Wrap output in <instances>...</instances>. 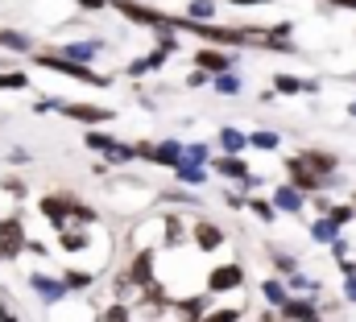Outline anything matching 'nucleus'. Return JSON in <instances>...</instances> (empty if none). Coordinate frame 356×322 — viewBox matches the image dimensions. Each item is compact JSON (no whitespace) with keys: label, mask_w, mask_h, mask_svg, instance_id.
<instances>
[{"label":"nucleus","mask_w":356,"mask_h":322,"mask_svg":"<svg viewBox=\"0 0 356 322\" xmlns=\"http://www.w3.org/2000/svg\"><path fill=\"white\" fill-rule=\"evenodd\" d=\"M245 207H249V211H253L261 223H273V219H277V211H273V203H269V198H249Z\"/></svg>","instance_id":"nucleus-28"},{"label":"nucleus","mask_w":356,"mask_h":322,"mask_svg":"<svg viewBox=\"0 0 356 322\" xmlns=\"http://www.w3.org/2000/svg\"><path fill=\"white\" fill-rule=\"evenodd\" d=\"M332 252H336L340 260H348V244H344V240H336V244H332Z\"/></svg>","instance_id":"nucleus-41"},{"label":"nucleus","mask_w":356,"mask_h":322,"mask_svg":"<svg viewBox=\"0 0 356 322\" xmlns=\"http://www.w3.org/2000/svg\"><path fill=\"white\" fill-rule=\"evenodd\" d=\"M261 298H266L273 310H282V306H286V298H290V289H286L282 281H273V277H269V281H261Z\"/></svg>","instance_id":"nucleus-22"},{"label":"nucleus","mask_w":356,"mask_h":322,"mask_svg":"<svg viewBox=\"0 0 356 322\" xmlns=\"http://www.w3.org/2000/svg\"><path fill=\"white\" fill-rule=\"evenodd\" d=\"M261 322H286V319H282L277 310H266V314H261Z\"/></svg>","instance_id":"nucleus-44"},{"label":"nucleus","mask_w":356,"mask_h":322,"mask_svg":"<svg viewBox=\"0 0 356 322\" xmlns=\"http://www.w3.org/2000/svg\"><path fill=\"white\" fill-rule=\"evenodd\" d=\"M99 50H104L99 42H71V46H63V50H58V58H67V62H79V67H88V62L95 58V54H99Z\"/></svg>","instance_id":"nucleus-16"},{"label":"nucleus","mask_w":356,"mask_h":322,"mask_svg":"<svg viewBox=\"0 0 356 322\" xmlns=\"http://www.w3.org/2000/svg\"><path fill=\"white\" fill-rule=\"evenodd\" d=\"M228 67H232V54H224L216 46L195 50V71H203V75H228Z\"/></svg>","instance_id":"nucleus-7"},{"label":"nucleus","mask_w":356,"mask_h":322,"mask_svg":"<svg viewBox=\"0 0 356 322\" xmlns=\"http://www.w3.org/2000/svg\"><path fill=\"white\" fill-rule=\"evenodd\" d=\"M58 112L71 116V120H79V124H108V120L116 116L112 108H95V103H63Z\"/></svg>","instance_id":"nucleus-10"},{"label":"nucleus","mask_w":356,"mask_h":322,"mask_svg":"<svg viewBox=\"0 0 356 322\" xmlns=\"http://www.w3.org/2000/svg\"><path fill=\"white\" fill-rule=\"evenodd\" d=\"M311 322H323V319H311Z\"/></svg>","instance_id":"nucleus-50"},{"label":"nucleus","mask_w":356,"mask_h":322,"mask_svg":"<svg viewBox=\"0 0 356 322\" xmlns=\"http://www.w3.org/2000/svg\"><path fill=\"white\" fill-rule=\"evenodd\" d=\"M353 211H356V194H353Z\"/></svg>","instance_id":"nucleus-49"},{"label":"nucleus","mask_w":356,"mask_h":322,"mask_svg":"<svg viewBox=\"0 0 356 322\" xmlns=\"http://www.w3.org/2000/svg\"><path fill=\"white\" fill-rule=\"evenodd\" d=\"M203 322H241V310H236V306H232V310H207Z\"/></svg>","instance_id":"nucleus-37"},{"label":"nucleus","mask_w":356,"mask_h":322,"mask_svg":"<svg viewBox=\"0 0 356 322\" xmlns=\"http://www.w3.org/2000/svg\"><path fill=\"white\" fill-rule=\"evenodd\" d=\"M21 87H29V75H21V71L0 75V91H21Z\"/></svg>","instance_id":"nucleus-34"},{"label":"nucleus","mask_w":356,"mask_h":322,"mask_svg":"<svg viewBox=\"0 0 356 322\" xmlns=\"http://www.w3.org/2000/svg\"><path fill=\"white\" fill-rule=\"evenodd\" d=\"M302 198H307V194H298L294 186H277L269 203H273V211H286V215H298V211H302Z\"/></svg>","instance_id":"nucleus-17"},{"label":"nucleus","mask_w":356,"mask_h":322,"mask_svg":"<svg viewBox=\"0 0 356 322\" xmlns=\"http://www.w3.org/2000/svg\"><path fill=\"white\" fill-rule=\"evenodd\" d=\"M191 240V232H182V223H178V215H166V248H182V244Z\"/></svg>","instance_id":"nucleus-25"},{"label":"nucleus","mask_w":356,"mask_h":322,"mask_svg":"<svg viewBox=\"0 0 356 322\" xmlns=\"http://www.w3.org/2000/svg\"><path fill=\"white\" fill-rule=\"evenodd\" d=\"M245 285V269L236 264V260H228V264H216L211 273H207V294L216 298V294H228V289H241Z\"/></svg>","instance_id":"nucleus-4"},{"label":"nucleus","mask_w":356,"mask_h":322,"mask_svg":"<svg viewBox=\"0 0 356 322\" xmlns=\"http://www.w3.org/2000/svg\"><path fill=\"white\" fill-rule=\"evenodd\" d=\"M344 302H353V306H356V277L344 281Z\"/></svg>","instance_id":"nucleus-39"},{"label":"nucleus","mask_w":356,"mask_h":322,"mask_svg":"<svg viewBox=\"0 0 356 322\" xmlns=\"http://www.w3.org/2000/svg\"><path fill=\"white\" fill-rule=\"evenodd\" d=\"M0 322H17V319H13V314H8V310H4V306H0Z\"/></svg>","instance_id":"nucleus-47"},{"label":"nucleus","mask_w":356,"mask_h":322,"mask_svg":"<svg viewBox=\"0 0 356 322\" xmlns=\"http://www.w3.org/2000/svg\"><path fill=\"white\" fill-rule=\"evenodd\" d=\"M323 219H327V223H336V228H344V223H353V219H356V211H353V203H332Z\"/></svg>","instance_id":"nucleus-26"},{"label":"nucleus","mask_w":356,"mask_h":322,"mask_svg":"<svg viewBox=\"0 0 356 322\" xmlns=\"http://www.w3.org/2000/svg\"><path fill=\"white\" fill-rule=\"evenodd\" d=\"M216 91H220V95H236V91H241V79H236V75H216Z\"/></svg>","instance_id":"nucleus-36"},{"label":"nucleus","mask_w":356,"mask_h":322,"mask_svg":"<svg viewBox=\"0 0 356 322\" xmlns=\"http://www.w3.org/2000/svg\"><path fill=\"white\" fill-rule=\"evenodd\" d=\"M182 17H186V21H199V25H211V17H216V0H191Z\"/></svg>","instance_id":"nucleus-20"},{"label":"nucleus","mask_w":356,"mask_h":322,"mask_svg":"<svg viewBox=\"0 0 356 322\" xmlns=\"http://www.w3.org/2000/svg\"><path fill=\"white\" fill-rule=\"evenodd\" d=\"M224 198H228V207H232V211H241V207L249 203V198H241V194H224Z\"/></svg>","instance_id":"nucleus-40"},{"label":"nucleus","mask_w":356,"mask_h":322,"mask_svg":"<svg viewBox=\"0 0 356 322\" xmlns=\"http://www.w3.org/2000/svg\"><path fill=\"white\" fill-rule=\"evenodd\" d=\"M0 46H4V50H29L33 42H29L25 33H8V29H0Z\"/></svg>","instance_id":"nucleus-30"},{"label":"nucleus","mask_w":356,"mask_h":322,"mask_svg":"<svg viewBox=\"0 0 356 322\" xmlns=\"http://www.w3.org/2000/svg\"><path fill=\"white\" fill-rule=\"evenodd\" d=\"M348 116H356V99H353V103H348Z\"/></svg>","instance_id":"nucleus-48"},{"label":"nucleus","mask_w":356,"mask_h":322,"mask_svg":"<svg viewBox=\"0 0 356 322\" xmlns=\"http://www.w3.org/2000/svg\"><path fill=\"white\" fill-rule=\"evenodd\" d=\"M216 169H220L228 182H241L245 190H253V186H257V178L249 173V165H245L241 158H220V161H216Z\"/></svg>","instance_id":"nucleus-12"},{"label":"nucleus","mask_w":356,"mask_h":322,"mask_svg":"<svg viewBox=\"0 0 356 322\" xmlns=\"http://www.w3.org/2000/svg\"><path fill=\"white\" fill-rule=\"evenodd\" d=\"M112 8H116L124 21H133V25H145V29H158V33H166V29H170V17H166L162 8L141 4V0H112Z\"/></svg>","instance_id":"nucleus-1"},{"label":"nucleus","mask_w":356,"mask_h":322,"mask_svg":"<svg viewBox=\"0 0 356 322\" xmlns=\"http://www.w3.org/2000/svg\"><path fill=\"white\" fill-rule=\"evenodd\" d=\"M220 145H224V158H241V149L249 145V137L241 133V128H220V137H216Z\"/></svg>","instance_id":"nucleus-18"},{"label":"nucleus","mask_w":356,"mask_h":322,"mask_svg":"<svg viewBox=\"0 0 356 322\" xmlns=\"http://www.w3.org/2000/svg\"><path fill=\"white\" fill-rule=\"evenodd\" d=\"M58 240H63L67 252H83V248H88V236H83V232H63Z\"/></svg>","instance_id":"nucleus-35"},{"label":"nucleus","mask_w":356,"mask_h":322,"mask_svg":"<svg viewBox=\"0 0 356 322\" xmlns=\"http://www.w3.org/2000/svg\"><path fill=\"white\" fill-rule=\"evenodd\" d=\"M175 173H178L182 186H203V182H207V169H203V165H191V161H178Z\"/></svg>","instance_id":"nucleus-21"},{"label":"nucleus","mask_w":356,"mask_h":322,"mask_svg":"<svg viewBox=\"0 0 356 322\" xmlns=\"http://www.w3.org/2000/svg\"><path fill=\"white\" fill-rule=\"evenodd\" d=\"M170 310H175L182 322H203V319H207V310H211V294H191V298H178Z\"/></svg>","instance_id":"nucleus-9"},{"label":"nucleus","mask_w":356,"mask_h":322,"mask_svg":"<svg viewBox=\"0 0 356 322\" xmlns=\"http://www.w3.org/2000/svg\"><path fill=\"white\" fill-rule=\"evenodd\" d=\"M207 145H182V161H191V165H207Z\"/></svg>","instance_id":"nucleus-33"},{"label":"nucleus","mask_w":356,"mask_h":322,"mask_svg":"<svg viewBox=\"0 0 356 322\" xmlns=\"http://www.w3.org/2000/svg\"><path fill=\"white\" fill-rule=\"evenodd\" d=\"M99 322H133V310L124 306V302H112L108 310H104V319Z\"/></svg>","instance_id":"nucleus-31"},{"label":"nucleus","mask_w":356,"mask_h":322,"mask_svg":"<svg viewBox=\"0 0 356 322\" xmlns=\"http://www.w3.org/2000/svg\"><path fill=\"white\" fill-rule=\"evenodd\" d=\"M0 256H4V252H0Z\"/></svg>","instance_id":"nucleus-51"},{"label":"nucleus","mask_w":356,"mask_h":322,"mask_svg":"<svg viewBox=\"0 0 356 322\" xmlns=\"http://www.w3.org/2000/svg\"><path fill=\"white\" fill-rule=\"evenodd\" d=\"M154 248H145V252H137L133 256V264H129V273H124V281H120V289H145V285H154L158 277H154Z\"/></svg>","instance_id":"nucleus-3"},{"label":"nucleus","mask_w":356,"mask_h":322,"mask_svg":"<svg viewBox=\"0 0 356 322\" xmlns=\"http://www.w3.org/2000/svg\"><path fill=\"white\" fill-rule=\"evenodd\" d=\"M79 8H104V0H79Z\"/></svg>","instance_id":"nucleus-45"},{"label":"nucleus","mask_w":356,"mask_h":322,"mask_svg":"<svg viewBox=\"0 0 356 322\" xmlns=\"http://www.w3.org/2000/svg\"><path fill=\"white\" fill-rule=\"evenodd\" d=\"M286 322H311V319H319V302H311V298H286V306L277 310Z\"/></svg>","instance_id":"nucleus-11"},{"label":"nucleus","mask_w":356,"mask_h":322,"mask_svg":"<svg viewBox=\"0 0 356 322\" xmlns=\"http://www.w3.org/2000/svg\"><path fill=\"white\" fill-rule=\"evenodd\" d=\"M38 62H42L46 71H58V75H67V79H79V83H88V87H112V75H95L91 67L67 62V58H58V54H38Z\"/></svg>","instance_id":"nucleus-2"},{"label":"nucleus","mask_w":356,"mask_h":322,"mask_svg":"<svg viewBox=\"0 0 356 322\" xmlns=\"http://www.w3.org/2000/svg\"><path fill=\"white\" fill-rule=\"evenodd\" d=\"M25 248V228H21V219H4L0 223V252L4 256H17Z\"/></svg>","instance_id":"nucleus-14"},{"label":"nucleus","mask_w":356,"mask_h":322,"mask_svg":"<svg viewBox=\"0 0 356 322\" xmlns=\"http://www.w3.org/2000/svg\"><path fill=\"white\" fill-rule=\"evenodd\" d=\"M162 67H166V54H162V50H154V54H145V58L129 62V71H124V75H149V71H162Z\"/></svg>","instance_id":"nucleus-19"},{"label":"nucleus","mask_w":356,"mask_h":322,"mask_svg":"<svg viewBox=\"0 0 356 322\" xmlns=\"http://www.w3.org/2000/svg\"><path fill=\"white\" fill-rule=\"evenodd\" d=\"M273 91H277V95H298V91H307V83L294 79V75H277V79H273Z\"/></svg>","instance_id":"nucleus-29"},{"label":"nucleus","mask_w":356,"mask_h":322,"mask_svg":"<svg viewBox=\"0 0 356 322\" xmlns=\"http://www.w3.org/2000/svg\"><path fill=\"white\" fill-rule=\"evenodd\" d=\"M286 173H290V182H286V186H294L298 194H319V190L327 186L319 173H311V169H307L298 158H286Z\"/></svg>","instance_id":"nucleus-5"},{"label":"nucleus","mask_w":356,"mask_h":322,"mask_svg":"<svg viewBox=\"0 0 356 322\" xmlns=\"http://www.w3.org/2000/svg\"><path fill=\"white\" fill-rule=\"evenodd\" d=\"M340 273H344V281H348V277H356V264L353 260H340Z\"/></svg>","instance_id":"nucleus-42"},{"label":"nucleus","mask_w":356,"mask_h":322,"mask_svg":"<svg viewBox=\"0 0 356 322\" xmlns=\"http://www.w3.org/2000/svg\"><path fill=\"white\" fill-rule=\"evenodd\" d=\"M294 158L302 161L311 173H319L323 182H332V173L340 169V158H336V153H327V149H302V153H294Z\"/></svg>","instance_id":"nucleus-6"},{"label":"nucleus","mask_w":356,"mask_h":322,"mask_svg":"<svg viewBox=\"0 0 356 322\" xmlns=\"http://www.w3.org/2000/svg\"><path fill=\"white\" fill-rule=\"evenodd\" d=\"M311 240H315V244H336V240H340V228H336V223H327V219L319 215V219L311 223Z\"/></svg>","instance_id":"nucleus-23"},{"label":"nucleus","mask_w":356,"mask_h":322,"mask_svg":"<svg viewBox=\"0 0 356 322\" xmlns=\"http://www.w3.org/2000/svg\"><path fill=\"white\" fill-rule=\"evenodd\" d=\"M277 141H282V137H277L273 128H257V133H249V145H253V149H266V153L277 149Z\"/></svg>","instance_id":"nucleus-27"},{"label":"nucleus","mask_w":356,"mask_h":322,"mask_svg":"<svg viewBox=\"0 0 356 322\" xmlns=\"http://www.w3.org/2000/svg\"><path fill=\"white\" fill-rule=\"evenodd\" d=\"M63 285H67V289H88V285H91V273H83V269H67Z\"/></svg>","instance_id":"nucleus-32"},{"label":"nucleus","mask_w":356,"mask_h":322,"mask_svg":"<svg viewBox=\"0 0 356 322\" xmlns=\"http://www.w3.org/2000/svg\"><path fill=\"white\" fill-rule=\"evenodd\" d=\"M228 4H269V0H228Z\"/></svg>","instance_id":"nucleus-46"},{"label":"nucleus","mask_w":356,"mask_h":322,"mask_svg":"<svg viewBox=\"0 0 356 322\" xmlns=\"http://www.w3.org/2000/svg\"><path fill=\"white\" fill-rule=\"evenodd\" d=\"M327 4H332V8H353L356 12V0H327Z\"/></svg>","instance_id":"nucleus-43"},{"label":"nucleus","mask_w":356,"mask_h":322,"mask_svg":"<svg viewBox=\"0 0 356 322\" xmlns=\"http://www.w3.org/2000/svg\"><path fill=\"white\" fill-rule=\"evenodd\" d=\"M191 240L199 252H216V248H224V232H220V223H211V219H195L191 223Z\"/></svg>","instance_id":"nucleus-8"},{"label":"nucleus","mask_w":356,"mask_h":322,"mask_svg":"<svg viewBox=\"0 0 356 322\" xmlns=\"http://www.w3.org/2000/svg\"><path fill=\"white\" fill-rule=\"evenodd\" d=\"M33 289H38V294H42L46 302H58V298L67 294V285H63V281H50V277H42V273L33 277Z\"/></svg>","instance_id":"nucleus-24"},{"label":"nucleus","mask_w":356,"mask_h":322,"mask_svg":"<svg viewBox=\"0 0 356 322\" xmlns=\"http://www.w3.org/2000/svg\"><path fill=\"white\" fill-rule=\"evenodd\" d=\"M71 203H75V198H58V194H50V198H42V215L63 232V228H67V219H71Z\"/></svg>","instance_id":"nucleus-15"},{"label":"nucleus","mask_w":356,"mask_h":322,"mask_svg":"<svg viewBox=\"0 0 356 322\" xmlns=\"http://www.w3.org/2000/svg\"><path fill=\"white\" fill-rule=\"evenodd\" d=\"M137 306H145L149 314H166V310L175 306V298L166 294V285H158V281H154V285H145V289H141V302H137Z\"/></svg>","instance_id":"nucleus-13"},{"label":"nucleus","mask_w":356,"mask_h":322,"mask_svg":"<svg viewBox=\"0 0 356 322\" xmlns=\"http://www.w3.org/2000/svg\"><path fill=\"white\" fill-rule=\"evenodd\" d=\"M211 83V75H203V71H195L191 67V75H186V87H207Z\"/></svg>","instance_id":"nucleus-38"}]
</instances>
